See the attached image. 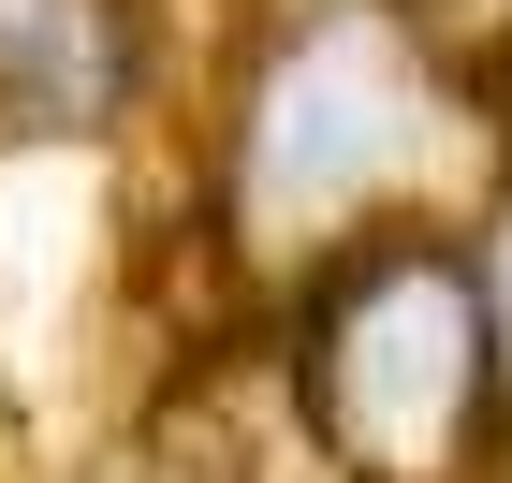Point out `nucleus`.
Here are the masks:
<instances>
[{
	"label": "nucleus",
	"mask_w": 512,
	"mask_h": 483,
	"mask_svg": "<svg viewBox=\"0 0 512 483\" xmlns=\"http://www.w3.org/2000/svg\"><path fill=\"white\" fill-rule=\"evenodd\" d=\"M483 381H498V322L483 279L425 235H366L322 264L308 308V440L352 483H454L483 440Z\"/></svg>",
	"instance_id": "2"
},
{
	"label": "nucleus",
	"mask_w": 512,
	"mask_h": 483,
	"mask_svg": "<svg viewBox=\"0 0 512 483\" xmlns=\"http://www.w3.org/2000/svg\"><path fill=\"white\" fill-rule=\"evenodd\" d=\"M439 147H454L439 44L410 15H381V0H322V15L278 30V59L235 103V161H220L235 249L322 279L337 249H366V220L439 191Z\"/></svg>",
	"instance_id": "1"
},
{
	"label": "nucleus",
	"mask_w": 512,
	"mask_h": 483,
	"mask_svg": "<svg viewBox=\"0 0 512 483\" xmlns=\"http://www.w3.org/2000/svg\"><path fill=\"white\" fill-rule=\"evenodd\" d=\"M483 322H498V352H512V264H498V293H483Z\"/></svg>",
	"instance_id": "3"
}]
</instances>
